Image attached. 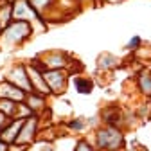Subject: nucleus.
I'll use <instances>...</instances> for the list:
<instances>
[{
    "label": "nucleus",
    "mask_w": 151,
    "mask_h": 151,
    "mask_svg": "<svg viewBox=\"0 0 151 151\" xmlns=\"http://www.w3.org/2000/svg\"><path fill=\"white\" fill-rule=\"evenodd\" d=\"M32 34H34V31H32L31 24L13 20L7 27L2 29V32H0V50L13 52L16 49H20L31 40Z\"/></svg>",
    "instance_id": "obj_1"
},
{
    "label": "nucleus",
    "mask_w": 151,
    "mask_h": 151,
    "mask_svg": "<svg viewBox=\"0 0 151 151\" xmlns=\"http://www.w3.org/2000/svg\"><path fill=\"white\" fill-rule=\"evenodd\" d=\"M92 142L97 151H124V144H126L124 129L119 126L99 124L93 129Z\"/></svg>",
    "instance_id": "obj_2"
},
{
    "label": "nucleus",
    "mask_w": 151,
    "mask_h": 151,
    "mask_svg": "<svg viewBox=\"0 0 151 151\" xmlns=\"http://www.w3.org/2000/svg\"><path fill=\"white\" fill-rule=\"evenodd\" d=\"M32 63H36L42 70L47 68H65L70 72V67L74 63V58L61 49H50V50H43L40 54H36L34 58H31Z\"/></svg>",
    "instance_id": "obj_3"
},
{
    "label": "nucleus",
    "mask_w": 151,
    "mask_h": 151,
    "mask_svg": "<svg viewBox=\"0 0 151 151\" xmlns=\"http://www.w3.org/2000/svg\"><path fill=\"white\" fill-rule=\"evenodd\" d=\"M13 20L31 24L34 32H42L49 27V24L36 13V9L31 6L29 0H14L13 2Z\"/></svg>",
    "instance_id": "obj_4"
},
{
    "label": "nucleus",
    "mask_w": 151,
    "mask_h": 151,
    "mask_svg": "<svg viewBox=\"0 0 151 151\" xmlns=\"http://www.w3.org/2000/svg\"><path fill=\"white\" fill-rule=\"evenodd\" d=\"M43 78L45 83L50 90V96L52 97H63L68 86H70V72L65 68H47L43 70Z\"/></svg>",
    "instance_id": "obj_5"
},
{
    "label": "nucleus",
    "mask_w": 151,
    "mask_h": 151,
    "mask_svg": "<svg viewBox=\"0 0 151 151\" xmlns=\"http://www.w3.org/2000/svg\"><path fill=\"white\" fill-rule=\"evenodd\" d=\"M40 129H42V117L32 115L29 119H25L20 126V131H18L16 137V144L22 146H32L38 142V137H40Z\"/></svg>",
    "instance_id": "obj_6"
},
{
    "label": "nucleus",
    "mask_w": 151,
    "mask_h": 151,
    "mask_svg": "<svg viewBox=\"0 0 151 151\" xmlns=\"http://www.w3.org/2000/svg\"><path fill=\"white\" fill-rule=\"evenodd\" d=\"M2 78L9 83H13L14 86H18L20 90H24L25 93L27 92H32L31 90V83H29V76H27V65L25 61H14L9 65V68L4 72Z\"/></svg>",
    "instance_id": "obj_7"
},
{
    "label": "nucleus",
    "mask_w": 151,
    "mask_h": 151,
    "mask_svg": "<svg viewBox=\"0 0 151 151\" xmlns=\"http://www.w3.org/2000/svg\"><path fill=\"white\" fill-rule=\"evenodd\" d=\"M25 65H27V76H29L31 90L42 93V96L52 97V96H50V90H49V86H47V83H45V78H43V70L38 67L36 63H32V60H27Z\"/></svg>",
    "instance_id": "obj_8"
},
{
    "label": "nucleus",
    "mask_w": 151,
    "mask_h": 151,
    "mask_svg": "<svg viewBox=\"0 0 151 151\" xmlns=\"http://www.w3.org/2000/svg\"><path fill=\"white\" fill-rule=\"evenodd\" d=\"M49 99L50 97L42 96V93H38V92H27L24 103L32 110L34 115L42 117V115H45V111H49Z\"/></svg>",
    "instance_id": "obj_9"
},
{
    "label": "nucleus",
    "mask_w": 151,
    "mask_h": 151,
    "mask_svg": "<svg viewBox=\"0 0 151 151\" xmlns=\"http://www.w3.org/2000/svg\"><path fill=\"white\" fill-rule=\"evenodd\" d=\"M122 117L124 113L121 111L119 106H104L99 113V122L101 124H108V126H119L122 128Z\"/></svg>",
    "instance_id": "obj_10"
},
{
    "label": "nucleus",
    "mask_w": 151,
    "mask_h": 151,
    "mask_svg": "<svg viewBox=\"0 0 151 151\" xmlns=\"http://www.w3.org/2000/svg\"><path fill=\"white\" fill-rule=\"evenodd\" d=\"M121 63H122V60L111 52H101L96 60V67L99 72H113L121 67Z\"/></svg>",
    "instance_id": "obj_11"
},
{
    "label": "nucleus",
    "mask_w": 151,
    "mask_h": 151,
    "mask_svg": "<svg viewBox=\"0 0 151 151\" xmlns=\"http://www.w3.org/2000/svg\"><path fill=\"white\" fill-rule=\"evenodd\" d=\"M70 85L79 96H90L93 92V79H90L88 76H83V74H74L70 78Z\"/></svg>",
    "instance_id": "obj_12"
},
{
    "label": "nucleus",
    "mask_w": 151,
    "mask_h": 151,
    "mask_svg": "<svg viewBox=\"0 0 151 151\" xmlns=\"http://www.w3.org/2000/svg\"><path fill=\"white\" fill-rule=\"evenodd\" d=\"M0 97H6V99L16 101V103H22L25 99V92L2 78V79H0Z\"/></svg>",
    "instance_id": "obj_13"
},
{
    "label": "nucleus",
    "mask_w": 151,
    "mask_h": 151,
    "mask_svg": "<svg viewBox=\"0 0 151 151\" xmlns=\"http://www.w3.org/2000/svg\"><path fill=\"white\" fill-rule=\"evenodd\" d=\"M29 2H31V6L36 9V13L49 24V20L54 16L56 2H58V0H29Z\"/></svg>",
    "instance_id": "obj_14"
},
{
    "label": "nucleus",
    "mask_w": 151,
    "mask_h": 151,
    "mask_svg": "<svg viewBox=\"0 0 151 151\" xmlns=\"http://www.w3.org/2000/svg\"><path fill=\"white\" fill-rule=\"evenodd\" d=\"M92 121L90 117H85V115H78V117H70L67 121V129L68 133H74V135H81L85 133V131L88 128H92ZM93 129H96V126H93Z\"/></svg>",
    "instance_id": "obj_15"
},
{
    "label": "nucleus",
    "mask_w": 151,
    "mask_h": 151,
    "mask_svg": "<svg viewBox=\"0 0 151 151\" xmlns=\"http://www.w3.org/2000/svg\"><path fill=\"white\" fill-rule=\"evenodd\" d=\"M22 122L24 121H20V119H9L7 124L4 126V129L0 131V139H2L4 142H7V144L16 142V137H18V131H20Z\"/></svg>",
    "instance_id": "obj_16"
},
{
    "label": "nucleus",
    "mask_w": 151,
    "mask_h": 151,
    "mask_svg": "<svg viewBox=\"0 0 151 151\" xmlns=\"http://www.w3.org/2000/svg\"><path fill=\"white\" fill-rule=\"evenodd\" d=\"M137 88L144 97L151 99V70L144 68L137 74Z\"/></svg>",
    "instance_id": "obj_17"
},
{
    "label": "nucleus",
    "mask_w": 151,
    "mask_h": 151,
    "mask_svg": "<svg viewBox=\"0 0 151 151\" xmlns=\"http://www.w3.org/2000/svg\"><path fill=\"white\" fill-rule=\"evenodd\" d=\"M16 108H18V103H16V101L0 97V113H4L6 117H11V119H13L14 113H16Z\"/></svg>",
    "instance_id": "obj_18"
},
{
    "label": "nucleus",
    "mask_w": 151,
    "mask_h": 151,
    "mask_svg": "<svg viewBox=\"0 0 151 151\" xmlns=\"http://www.w3.org/2000/svg\"><path fill=\"white\" fill-rule=\"evenodd\" d=\"M72 151H97V149H96V146H93V142H90L86 137H79L78 140H76Z\"/></svg>",
    "instance_id": "obj_19"
},
{
    "label": "nucleus",
    "mask_w": 151,
    "mask_h": 151,
    "mask_svg": "<svg viewBox=\"0 0 151 151\" xmlns=\"http://www.w3.org/2000/svg\"><path fill=\"white\" fill-rule=\"evenodd\" d=\"M34 113H32V110L22 101V103H18V108H16V113H14V117L13 119H20V121H25V119H29V117H32Z\"/></svg>",
    "instance_id": "obj_20"
},
{
    "label": "nucleus",
    "mask_w": 151,
    "mask_h": 151,
    "mask_svg": "<svg viewBox=\"0 0 151 151\" xmlns=\"http://www.w3.org/2000/svg\"><path fill=\"white\" fill-rule=\"evenodd\" d=\"M140 47H142V36H139V34H135L133 38H129V42L124 45L126 50H139Z\"/></svg>",
    "instance_id": "obj_21"
},
{
    "label": "nucleus",
    "mask_w": 151,
    "mask_h": 151,
    "mask_svg": "<svg viewBox=\"0 0 151 151\" xmlns=\"http://www.w3.org/2000/svg\"><path fill=\"white\" fill-rule=\"evenodd\" d=\"M7 151H29V146H22V144L13 142V144H9Z\"/></svg>",
    "instance_id": "obj_22"
},
{
    "label": "nucleus",
    "mask_w": 151,
    "mask_h": 151,
    "mask_svg": "<svg viewBox=\"0 0 151 151\" xmlns=\"http://www.w3.org/2000/svg\"><path fill=\"white\" fill-rule=\"evenodd\" d=\"M9 119H11V117H6L4 113H0V131L4 129V126L7 124V121H9Z\"/></svg>",
    "instance_id": "obj_23"
},
{
    "label": "nucleus",
    "mask_w": 151,
    "mask_h": 151,
    "mask_svg": "<svg viewBox=\"0 0 151 151\" xmlns=\"http://www.w3.org/2000/svg\"><path fill=\"white\" fill-rule=\"evenodd\" d=\"M7 147H9V144H7V142H4L2 139H0V151H7Z\"/></svg>",
    "instance_id": "obj_24"
},
{
    "label": "nucleus",
    "mask_w": 151,
    "mask_h": 151,
    "mask_svg": "<svg viewBox=\"0 0 151 151\" xmlns=\"http://www.w3.org/2000/svg\"><path fill=\"white\" fill-rule=\"evenodd\" d=\"M104 2H108V4H119V2H122V0H104Z\"/></svg>",
    "instance_id": "obj_25"
},
{
    "label": "nucleus",
    "mask_w": 151,
    "mask_h": 151,
    "mask_svg": "<svg viewBox=\"0 0 151 151\" xmlns=\"http://www.w3.org/2000/svg\"><path fill=\"white\" fill-rule=\"evenodd\" d=\"M0 32H2V25H0Z\"/></svg>",
    "instance_id": "obj_26"
}]
</instances>
